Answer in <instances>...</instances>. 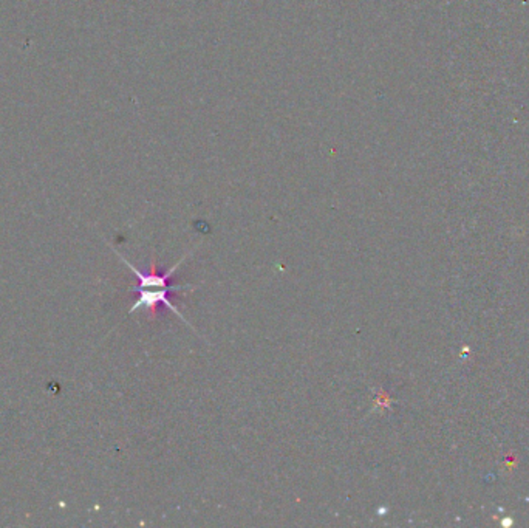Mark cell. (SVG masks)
Wrapping results in <instances>:
<instances>
[{
  "label": "cell",
  "mask_w": 529,
  "mask_h": 528,
  "mask_svg": "<svg viewBox=\"0 0 529 528\" xmlns=\"http://www.w3.org/2000/svg\"><path fill=\"white\" fill-rule=\"evenodd\" d=\"M183 290H191L192 292V290H195V285H191V284L173 285L172 284L170 287H164V288H139V290H134L138 294V299L135 301L134 305H132L130 311L146 309L149 311V316H151V319H152V318H155L156 311H158L160 307L169 309V310L175 313V315L181 321H183V323H186L189 327H192V324L189 323V321H186L183 313L178 310V307H175V305L170 302V296L173 294V292H183Z\"/></svg>",
  "instance_id": "cell-1"
}]
</instances>
